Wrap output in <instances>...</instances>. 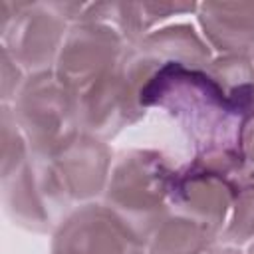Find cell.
Returning <instances> with one entry per match:
<instances>
[{"label":"cell","instance_id":"15","mask_svg":"<svg viewBox=\"0 0 254 254\" xmlns=\"http://www.w3.org/2000/svg\"><path fill=\"white\" fill-rule=\"evenodd\" d=\"M206 69L222 85L232 103L252 121L254 119V58L246 54L214 56Z\"/></svg>","mask_w":254,"mask_h":254},{"label":"cell","instance_id":"20","mask_svg":"<svg viewBox=\"0 0 254 254\" xmlns=\"http://www.w3.org/2000/svg\"><path fill=\"white\" fill-rule=\"evenodd\" d=\"M206 254H246L242 248H238V246H230V244H222V242H218V244H214Z\"/></svg>","mask_w":254,"mask_h":254},{"label":"cell","instance_id":"10","mask_svg":"<svg viewBox=\"0 0 254 254\" xmlns=\"http://www.w3.org/2000/svg\"><path fill=\"white\" fill-rule=\"evenodd\" d=\"M214 58L210 46L194 24L177 22L155 28L137 44L129 46L123 65L139 87L151 77V73L167 64L185 65H208Z\"/></svg>","mask_w":254,"mask_h":254},{"label":"cell","instance_id":"5","mask_svg":"<svg viewBox=\"0 0 254 254\" xmlns=\"http://www.w3.org/2000/svg\"><path fill=\"white\" fill-rule=\"evenodd\" d=\"M12 111L26 135L30 153L38 157L56 155L81 133L77 99L54 71L28 75Z\"/></svg>","mask_w":254,"mask_h":254},{"label":"cell","instance_id":"13","mask_svg":"<svg viewBox=\"0 0 254 254\" xmlns=\"http://www.w3.org/2000/svg\"><path fill=\"white\" fill-rule=\"evenodd\" d=\"M196 6L194 2H93L85 4L79 20L105 22L133 46L169 18L196 14Z\"/></svg>","mask_w":254,"mask_h":254},{"label":"cell","instance_id":"9","mask_svg":"<svg viewBox=\"0 0 254 254\" xmlns=\"http://www.w3.org/2000/svg\"><path fill=\"white\" fill-rule=\"evenodd\" d=\"M139 93V85L121 62L119 67L75 95L81 131L111 141L123 129L139 123L147 115Z\"/></svg>","mask_w":254,"mask_h":254},{"label":"cell","instance_id":"21","mask_svg":"<svg viewBox=\"0 0 254 254\" xmlns=\"http://www.w3.org/2000/svg\"><path fill=\"white\" fill-rule=\"evenodd\" d=\"M246 254H254V240H252V242L246 246Z\"/></svg>","mask_w":254,"mask_h":254},{"label":"cell","instance_id":"2","mask_svg":"<svg viewBox=\"0 0 254 254\" xmlns=\"http://www.w3.org/2000/svg\"><path fill=\"white\" fill-rule=\"evenodd\" d=\"M177 165L173 159L149 147H133L113 157L101 200L127 218L145 240L173 210L171 196Z\"/></svg>","mask_w":254,"mask_h":254},{"label":"cell","instance_id":"19","mask_svg":"<svg viewBox=\"0 0 254 254\" xmlns=\"http://www.w3.org/2000/svg\"><path fill=\"white\" fill-rule=\"evenodd\" d=\"M242 153L246 155V159L254 167V119L244 129V135H242Z\"/></svg>","mask_w":254,"mask_h":254},{"label":"cell","instance_id":"8","mask_svg":"<svg viewBox=\"0 0 254 254\" xmlns=\"http://www.w3.org/2000/svg\"><path fill=\"white\" fill-rule=\"evenodd\" d=\"M129 44L109 24L77 20L69 26L54 73L73 95L121 65Z\"/></svg>","mask_w":254,"mask_h":254},{"label":"cell","instance_id":"14","mask_svg":"<svg viewBox=\"0 0 254 254\" xmlns=\"http://www.w3.org/2000/svg\"><path fill=\"white\" fill-rule=\"evenodd\" d=\"M218 234L206 224L171 210L149 234L147 254H206Z\"/></svg>","mask_w":254,"mask_h":254},{"label":"cell","instance_id":"11","mask_svg":"<svg viewBox=\"0 0 254 254\" xmlns=\"http://www.w3.org/2000/svg\"><path fill=\"white\" fill-rule=\"evenodd\" d=\"M113 151L107 141L89 133H79L56 155L46 157L54 175L73 206L97 200L107 185L113 165Z\"/></svg>","mask_w":254,"mask_h":254},{"label":"cell","instance_id":"16","mask_svg":"<svg viewBox=\"0 0 254 254\" xmlns=\"http://www.w3.org/2000/svg\"><path fill=\"white\" fill-rule=\"evenodd\" d=\"M254 240V183L236 198L228 220L218 234V242L244 248Z\"/></svg>","mask_w":254,"mask_h":254},{"label":"cell","instance_id":"17","mask_svg":"<svg viewBox=\"0 0 254 254\" xmlns=\"http://www.w3.org/2000/svg\"><path fill=\"white\" fill-rule=\"evenodd\" d=\"M0 153H2V177H8L14 173L22 163L30 157V145L26 141V135L22 133L12 105L2 103V119H0Z\"/></svg>","mask_w":254,"mask_h":254},{"label":"cell","instance_id":"4","mask_svg":"<svg viewBox=\"0 0 254 254\" xmlns=\"http://www.w3.org/2000/svg\"><path fill=\"white\" fill-rule=\"evenodd\" d=\"M83 2H14L0 0L2 50L28 73L52 71Z\"/></svg>","mask_w":254,"mask_h":254},{"label":"cell","instance_id":"1","mask_svg":"<svg viewBox=\"0 0 254 254\" xmlns=\"http://www.w3.org/2000/svg\"><path fill=\"white\" fill-rule=\"evenodd\" d=\"M139 97L147 111L161 109L175 121L194 155L242 151V135L250 119L206 65L167 64L151 73Z\"/></svg>","mask_w":254,"mask_h":254},{"label":"cell","instance_id":"22","mask_svg":"<svg viewBox=\"0 0 254 254\" xmlns=\"http://www.w3.org/2000/svg\"><path fill=\"white\" fill-rule=\"evenodd\" d=\"M252 58H254V54H252Z\"/></svg>","mask_w":254,"mask_h":254},{"label":"cell","instance_id":"7","mask_svg":"<svg viewBox=\"0 0 254 254\" xmlns=\"http://www.w3.org/2000/svg\"><path fill=\"white\" fill-rule=\"evenodd\" d=\"M50 236V254H147L145 236L103 200L73 206Z\"/></svg>","mask_w":254,"mask_h":254},{"label":"cell","instance_id":"12","mask_svg":"<svg viewBox=\"0 0 254 254\" xmlns=\"http://www.w3.org/2000/svg\"><path fill=\"white\" fill-rule=\"evenodd\" d=\"M194 16L216 56L254 54V2H200Z\"/></svg>","mask_w":254,"mask_h":254},{"label":"cell","instance_id":"18","mask_svg":"<svg viewBox=\"0 0 254 254\" xmlns=\"http://www.w3.org/2000/svg\"><path fill=\"white\" fill-rule=\"evenodd\" d=\"M28 73L12 60L8 52L2 50V103L12 105L16 95L20 93Z\"/></svg>","mask_w":254,"mask_h":254},{"label":"cell","instance_id":"3","mask_svg":"<svg viewBox=\"0 0 254 254\" xmlns=\"http://www.w3.org/2000/svg\"><path fill=\"white\" fill-rule=\"evenodd\" d=\"M254 183V167L242 151L200 153L177 167L171 206L222 232L240 192Z\"/></svg>","mask_w":254,"mask_h":254},{"label":"cell","instance_id":"6","mask_svg":"<svg viewBox=\"0 0 254 254\" xmlns=\"http://www.w3.org/2000/svg\"><path fill=\"white\" fill-rule=\"evenodd\" d=\"M2 204L12 224L36 234H52L73 208L50 161L34 153L22 167L2 177Z\"/></svg>","mask_w":254,"mask_h":254}]
</instances>
